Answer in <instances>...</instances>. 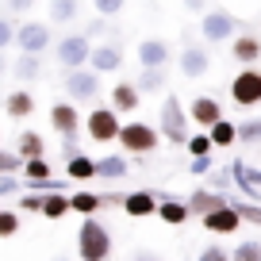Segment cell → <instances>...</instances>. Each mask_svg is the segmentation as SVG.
Here are the masks:
<instances>
[{"label": "cell", "instance_id": "1", "mask_svg": "<svg viewBox=\"0 0 261 261\" xmlns=\"http://www.w3.org/2000/svg\"><path fill=\"white\" fill-rule=\"evenodd\" d=\"M77 253L81 261H108L112 253V234L100 219H85L81 230H77Z\"/></svg>", "mask_w": 261, "mask_h": 261}, {"label": "cell", "instance_id": "2", "mask_svg": "<svg viewBox=\"0 0 261 261\" xmlns=\"http://www.w3.org/2000/svg\"><path fill=\"white\" fill-rule=\"evenodd\" d=\"M158 119H162V130H158V135H165V139L177 142V146H188V115H185V108H180V100L173 96V92L162 100V115H158Z\"/></svg>", "mask_w": 261, "mask_h": 261}, {"label": "cell", "instance_id": "3", "mask_svg": "<svg viewBox=\"0 0 261 261\" xmlns=\"http://www.w3.org/2000/svg\"><path fill=\"white\" fill-rule=\"evenodd\" d=\"M158 139H162V135H158V127H150V123H123L119 127V146L123 150H130V154H150V150H158Z\"/></svg>", "mask_w": 261, "mask_h": 261}, {"label": "cell", "instance_id": "4", "mask_svg": "<svg viewBox=\"0 0 261 261\" xmlns=\"http://www.w3.org/2000/svg\"><path fill=\"white\" fill-rule=\"evenodd\" d=\"M119 115L112 112V108H92L89 119H85V130H89L92 142H115L119 139Z\"/></svg>", "mask_w": 261, "mask_h": 261}, {"label": "cell", "instance_id": "5", "mask_svg": "<svg viewBox=\"0 0 261 261\" xmlns=\"http://www.w3.org/2000/svg\"><path fill=\"white\" fill-rule=\"evenodd\" d=\"M230 100H234L238 108L261 104V73L257 69H242V73L230 81Z\"/></svg>", "mask_w": 261, "mask_h": 261}, {"label": "cell", "instance_id": "6", "mask_svg": "<svg viewBox=\"0 0 261 261\" xmlns=\"http://www.w3.org/2000/svg\"><path fill=\"white\" fill-rule=\"evenodd\" d=\"M92 46H89V35H65L62 42H58V62L69 65V69H77L81 62H89Z\"/></svg>", "mask_w": 261, "mask_h": 261}, {"label": "cell", "instance_id": "7", "mask_svg": "<svg viewBox=\"0 0 261 261\" xmlns=\"http://www.w3.org/2000/svg\"><path fill=\"white\" fill-rule=\"evenodd\" d=\"M188 215H212V212H223V207H227V196L223 192H212V188H196L192 196H188Z\"/></svg>", "mask_w": 261, "mask_h": 261}, {"label": "cell", "instance_id": "8", "mask_svg": "<svg viewBox=\"0 0 261 261\" xmlns=\"http://www.w3.org/2000/svg\"><path fill=\"white\" fill-rule=\"evenodd\" d=\"M16 42L23 46V54H42V46L50 42V27H42V23H23L16 31Z\"/></svg>", "mask_w": 261, "mask_h": 261}, {"label": "cell", "instance_id": "9", "mask_svg": "<svg viewBox=\"0 0 261 261\" xmlns=\"http://www.w3.org/2000/svg\"><path fill=\"white\" fill-rule=\"evenodd\" d=\"M188 119L212 130L215 123L223 119V108H219V100H215V96H196V100H192V112H188Z\"/></svg>", "mask_w": 261, "mask_h": 261}, {"label": "cell", "instance_id": "10", "mask_svg": "<svg viewBox=\"0 0 261 261\" xmlns=\"http://www.w3.org/2000/svg\"><path fill=\"white\" fill-rule=\"evenodd\" d=\"M65 89H69V96L73 100H92L100 89V77L92 73V69H73L69 73V81H65Z\"/></svg>", "mask_w": 261, "mask_h": 261}, {"label": "cell", "instance_id": "11", "mask_svg": "<svg viewBox=\"0 0 261 261\" xmlns=\"http://www.w3.org/2000/svg\"><path fill=\"white\" fill-rule=\"evenodd\" d=\"M139 62H142V69H165V62H169V42H162V39L139 42Z\"/></svg>", "mask_w": 261, "mask_h": 261}, {"label": "cell", "instance_id": "12", "mask_svg": "<svg viewBox=\"0 0 261 261\" xmlns=\"http://www.w3.org/2000/svg\"><path fill=\"white\" fill-rule=\"evenodd\" d=\"M50 123H54V130L62 135V139H73L81 115H77L73 104H54V108H50Z\"/></svg>", "mask_w": 261, "mask_h": 261}, {"label": "cell", "instance_id": "13", "mask_svg": "<svg viewBox=\"0 0 261 261\" xmlns=\"http://www.w3.org/2000/svg\"><path fill=\"white\" fill-rule=\"evenodd\" d=\"M123 212H127L130 219L158 215V196L154 192H130V196H123Z\"/></svg>", "mask_w": 261, "mask_h": 261}, {"label": "cell", "instance_id": "14", "mask_svg": "<svg viewBox=\"0 0 261 261\" xmlns=\"http://www.w3.org/2000/svg\"><path fill=\"white\" fill-rule=\"evenodd\" d=\"M139 108V85H130V81H119L112 89V112L115 115H130Z\"/></svg>", "mask_w": 261, "mask_h": 261}, {"label": "cell", "instance_id": "15", "mask_svg": "<svg viewBox=\"0 0 261 261\" xmlns=\"http://www.w3.org/2000/svg\"><path fill=\"white\" fill-rule=\"evenodd\" d=\"M234 35V16H227V12H212V16L204 19V39L207 42H223Z\"/></svg>", "mask_w": 261, "mask_h": 261}, {"label": "cell", "instance_id": "16", "mask_svg": "<svg viewBox=\"0 0 261 261\" xmlns=\"http://www.w3.org/2000/svg\"><path fill=\"white\" fill-rule=\"evenodd\" d=\"M204 227L212 230V234H234V230L242 227V219H238V212L227 204L223 212H212V215H207V219H204Z\"/></svg>", "mask_w": 261, "mask_h": 261}, {"label": "cell", "instance_id": "17", "mask_svg": "<svg viewBox=\"0 0 261 261\" xmlns=\"http://www.w3.org/2000/svg\"><path fill=\"white\" fill-rule=\"evenodd\" d=\"M230 54H234V62H242L246 69H253V62L261 58V39H253V35H238L234 46H230Z\"/></svg>", "mask_w": 261, "mask_h": 261}, {"label": "cell", "instance_id": "18", "mask_svg": "<svg viewBox=\"0 0 261 261\" xmlns=\"http://www.w3.org/2000/svg\"><path fill=\"white\" fill-rule=\"evenodd\" d=\"M89 65H92V73H115V69H119L123 65V58H119V50H112V46H96L89 54Z\"/></svg>", "mask_w": 261, "mask_h": 261}, {"label": "cell", "instance_id": "19", "mask_svg": "<svg viewBox=\"0 0 261 261\" xmlns=\"http://www.w3.org/2000/svg\"><path fill=\"white\" fill-rule=\"evenodd\" d=\"M230 177H234V185L242 188L246 196H253L261 188V169H253V165H246V162H234L230 165Z\"/></svg>", "mask_w": 261, "mask_h": 261}, {"label": "cell", "instance_id": "20", "mask_svg": "<svg viewBox=\"0 0 261 261\" xmlns=\"http://www.w3.org/2000/svg\"><path fill=\"white\" fill-rule=\"evenodd\" d=\"M104 204H108V200L96 196V192H73V196H69V212H81L85 219H96V212Z\"/></svg>", "mask_w": 261, "mask_h": 261}, {"label": "cell", "instance_id": "21", "mask_svg": "<svg viewBox=\"0 0 261 261\" xmlns=\"http://www.w3.org/2000/svg\"><path fill=\"white\" fill-rule=\"evenodd\" d=\"M207 65H212V62H207V54H204V50H196V46L180 54V73H185V77H204Z\"/></svg>", "mask_w": 261, "mask_h": 261}, {"label": "cell", "instance_id": "22", "mask_svg": "<svg viewBox=\"0 0 261 261\" xmlns=\"http://www.w3.org/2000/svg\"><path fill=\"white\" fill-rule=\"evenodd\" d=\"M31 112H35V96L27 89H16L8 96V115H12V119H27Z\"/></svg>", "mask_w": 261, "mask_h": 261}, {"label": "cell", "instance_id": "23", "mask_svg": "<svg viewBox=\"0 0 261 261\" xmlns=\"http://www.w3.org/2000/svg\"><path fill=\"white\" fill-rule=\"evenodd\" d=\"M96 177H104V180H119V177H127V162H123L119 154L100 158V162H96Z\"/></svg>", "mask_w": 261, "mask_h": 261}, {"label": "cell", "instance_id": "24", "mask_svg": "<svg viewBox=\"0 0 261 261\" xmlns=\"http://www.w3.org/2000/svg\"><path fill=\"white\" fill-rule=\"evenodd\" d=\"M207 139H212V146H230V142H238V127L227 119V115H223V119L207 130Z\"/></svg>", "mask_w": 261, "mask_h": 261}, {"label": "cell", "instance_id": "25", "mask_svg": "<svg viewBox=\"0 0 261 261\" xmlns=\"http://www.w3.org/2000/svg\"><path fill=\"white\" fill-rule=\"evenodd\" d=\"M42 135L39 130H23V135H19V158H23V162H35V158H42Z\"/></svg>", "mask_w": 261, "mask_h": 261}, {"label": "cell", "instance_id": "26", "mask_svg": "<svg viewBox=\"0 0 261 261\" xmlns=\"http://www.w3.org/2000/svg\"><path fill=\"white\" fill-rule=\"evenodd\" d=\"M65 173H69L73 180H92V177H96V162H92V158H85V154H77V158H69V162H65Z\"/></svg>", "mask_w": 261, "mask_h": 261}, {"label": "cell", "instance_id": "27", "mask_svg": "<svg viewBox=\"0 0 261 261\" xmlns=\"http://www.w3.org/2000/svg\"><path fill=\"white\" fill-rule=\"evenodd\" d=\"M158 215H162L169 227H180V223H188V207L180 204V200H162V204H158Z\"/></svg>", "mask_w": 261, "mask_h": 261}, {"label": "cell", "instance_id": "28", "mask_svg": "<svg viewBox=\"0 0 261 261\" xmlns=\"http://www.w3.org/2000/svg\"><path fill=\"white\" fill-rule=\"evenodd\" d=\"M69 212V196L65 192H54V196H42V219H62V215Z\"/></svg>", "mask_w": 261, "mask_h": 261}, {"label": "cell", "instance_id": "29", "mask_svg": "<svg viewBox=\"0 0 261 261\" xmlns=\"http://www.w3.org/2000/svg\"><path fill=\"white\" fill-rule=\"evenodd\" d=\"M23 177H27V185H46V180H50V165L42 162V158L23 162Z\"/></svg>", "mask_w": 261, "mask_h": 261}, {"label": "cell", "instance_id": "30", "mask_svg": "<svg viewBox=\"0 0 261 261\" xmlns=\"http://www.w3.org/2000/svg\"><path fill=\"white\" fill-rule=\"evenodd\" d=\"M230 261H261V242L250 238V242H238V250L230 253Z\"/></svg>", "mask_w": 261, "mask_h": 261}, {"label": "cell", "instance_id": "31", "mask_svg": "<svg viewBox=\"0 0 261 261\" xmlns=\"http://www.w3.org/2000/svg\"><path fill=\"white\" fill-rule=\"evenodd\" d=\"M139 89L162 92V89H165V69H142V77H139Z\"/></svg>", "mask_w": 261, "mask_h": 261}, {"label": "cell", "instance_id": "32", "mask_svg": "<svg viewBox=\"0 0 261 261\" xmlns=\"http://www.w3.org/2000/svg\"><path fill=\"white\" fill-rule=\"evenodd\" d=\"M212 139H207V135H188V154H192V162H196V158H207V154H212Z\"/></svg>", "mask_w": 261, "mask_h": 261}, {"label": "cell", "instance_id": "33", "mask_svg": "<svg viewBox=\"0 0 261 261\" xmlns=\"http://www.w3.org/2000/svg\"><path fill=\"white\" fill-rule=\"evenodd\" d=\"M50 16H54L58 23H65V19L77 16V4H73V0H58V4H50Z\"/></svg>", "mask_w": 261, "mask_h": 261}, {"label": "cell", "instance_id": "34", "mask_svg": "<svg viewBox=\"0 0 261 261\" xmlns=\"http://www.w3.org/2000/svg\"><path fill=\"white\" fill-rule=\"evenodd\" d=\"M39 73V58H31V54H23L16 62V77H23V81H31V77Z\"/></svg>", "mask_w": 261, "mask_h": 261}, {"label": "cell", "instance_id": "35", "mask_svg": "<svg viewBox=\"0 0 261 261\" xmlns=\"http://www.w3.org/2000/svg\"><path fill=\"white\" fill-rule=\"evenodd\" d=\"M19 230V215L16 212H0V238H12Z\"/></svg>", "mask_w": 261, "mask_h": 261}, {"label": "cell", "instance_id": "36", "mask_svg": "<svg viewBox=\"0 0 261 261\" xmlns=\"http://www.w3.org/2000/svg\"><path fill=\"white\" fill-rule=\"evenodd\" d=\"M230 207L238 212V219H242V223H261V207L257 204H230Z\"/></svg>", "mask_w": 261, "mask_h": 261}, {"label": "cell", "instance_id": "37", "mask_svg": "<svg viewBox=\"0 0 261 261\" xmlns=\"http://www.w3.org/2000/svg\"><path fill=\"white\" fill-rule=\"evenodd\" d=\"M238 139H242V142H257V139H261V119L242 123V127H238Z\"/></svg>", "mask_w": 261, "mask_h": 261}, {"label": "cell", "instance_id": "38", "mask_svg": "<svg viewBox=\"0 0 261 261\" xmlns=\"http://www.w3.org/2000/svg\"><path fill=\"white\" fill-rule=\"evenodd\" d=\"M19 165H23L19 154H4V150H0V173H12V169H19Z\"/></svg>", "mask_w": 261, "mask_h": 261}, {"label": "cell", "instance_id": "39", "mask_svg": "<svg viewBox=\"0 0 261 261\" xmlns=\"http://www.w3.org/2000/svg\"><path fill=\"white\" fill-rule=\"evenodd\" d=\"M200 261H230V253L223 250V246H207V250L200 253Z\"/></svg>", "mask_w": 261, "mask_h": 261}, {"label": "cell", "instance_id": "40", "mask_svg": "<svg viewBox=\"0 0 261 261\" xmlns=\"http://www.w3.org/2000/svg\"><path fill=\"white\" fill-rule=\"evenodd\" d=\"M19 207H23V212H42V196H23Z\"/></svg>", "mask_w": 261, "mask_h": 261}, {"label": "cell", "instance_id": "41", "mask_svg": "<svg viewBox=\"0 0 261 261\" xmlns=\"http://www.w3.org/2000/svg\"><path fill=\"white\" fill-rule=\"evenodd\" d=\"M12 39H16V31H12V27H8V19H0V50L8 46Z\"/></svg>", "mask_w": 261, "mask_h": 261}, {"label": "cell", "instance_id": "42", "mask_svg": "<svg viewBox=\"0 0 261 261\" xmlns=\"http://www.w3.org/2000/svg\"><path fill=\"white\" fill-rule=\"evenodd\" d=\"M119 12H123L119 0H104V4H100V16H119Z\"/></svg>", "mask_w": 261, "mask_h": 261}, {"label": "cell", "instance_id": "43", "mask_svg": "<svg viewBox=\"0 0 261 261\" xmlns=\"http://www.w3.org/2000/svg\"><path fill=\"white\" fill-rule=\"evenodd\" d=\"M192 173L200 177V173H212V158H196L192 162Z\"/></svg>", "mask_w": 261, "mask_h": 261}, {"label": "cell", "instance_id": "44", "mask_svg": "<svg viewBox=\"0 0 261 261\" xmlns=\"http://www.w3.org/2000/svg\"><path fill=\"white\" fill-rule=\"evenodd\" d=\"M135 261H154V257H135Z\"/></svg>", "mask_w": 261, "mask_h": 261}]
</instances>
